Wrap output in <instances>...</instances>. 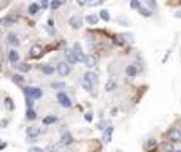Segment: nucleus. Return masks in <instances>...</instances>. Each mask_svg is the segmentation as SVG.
<instances>
[{
	"instance_id": "f257e3e1",
	"label": "nucleus",
	"mask_w": 181,
	"mask_h": 152,
	"mask_svg": "<svg viewBox=\"0 0 181 152\" xmlns=\"http://www.w3.org/2000/svg\"><path fill=\"white\" fill-rule=\"evenodd\" d=\"M26 94L29 98L34 100V98H40L43 92H41V89H38V87H29V89H26Z\"/></svg>"
},
{
	"instance_id": "f03ea898",
	"label": "nucleus",
	"mask_w": 181,
	"mask_h": 152,
	"mask_svg": "<svg viewBox=\"0 0 181 152\" xmlns=\"http://www.w3.org/2000/svg\"><path fill=\"white\" fill-rule=\"evenodd\" d=\"M57 100H59V103L62 105L64 108H70V106H72V101H70V98L65 95V92H59V94H57Z\"/></svg>"
},
{
	"instance_id": "7ed1b4c3",
	"label": "nucleus",
	"mask_w": 181,
	"mask_h": 152,
	"mask_svg": "<svg viewBox=\"0 0 181 152\" xmlns=\"http://www.w3.org/2000/svg\"><path fill=\"white\" fill-rule=\"evenodd\" d=\"M73 54H75V59H76V62H84V52L81 51V46L78 44V43H75V46H73Z\"/></svg>"
},
{
	"instance_id": "20e7f679",
	"label": "nucleus",
	"mask_w": 181,
	"mask_h": 152,
	"mask_svg": "<svg viewBox=\"0 0 181 152\" xmlns=\"http://www.w3.org/2000/svg\"><path fill=\"white\" fill-rule=\"evenodd\" d=\"M169 138L173 143H180L181 141V133H180V128L178 127H173L171 130L169 132Z\"/></svg>"
},
{
	"instance_id": "39448f33",
	"label": "nucleus",
	"mask_w": 181,
	"mask_h": 152,
	"mask_svg": "<svg viewBox=\"0 0 181 152\" xmlns=\"http://www.w3.org/2000/svg\"><path fill=\"white\" fill-rule=\"evenodd\" d=\"M57 71H59L60 76H67L68 73H70V67H68V63H65V62H60L57 65Z\"/></svg>"
},
{
	"instance_id": "423d86ee",
	"label": "nucleus",
	"mask_w": 181,
	"mask_h": 152,
	"mask_svg": "<svg viewBox=\"0 0 181 152\" xmlns=\"http://www.w3.org/2000/svg\"><path fill=\"white\" fill-rule=\"evenodd\" d=\"M38 133H40V128H38V127H35V125L27 127V136L30 138V141H35L34 138H37V136H38Z\"/></svg>"
},
{
	"instance_id": "0eeeda50",
	"label": "nucleus",
	"mask_w": 181,
	"mask_h": 152,
	"mask_svg": "<svg viewBox=\"0 0 181 152\" xmlns=\"http://www.w3.org/2000/svg\"><path fill=\"white\" fill-rule=\"evenodd\" d=\"M81 84H83V87H84V89H86L87 92H92V82H91V79H89V71H87L86 75L83 76Z\"/></svg>"
},
{
	"instance_id": "6e6552de",
	"label": "nucleus",
	"mask_w": 181,
	"mask_h": 152,
	"mask_svg": "<svg viewBox=\"0 0 181 152\" xmlns=\"http://www.w3.org/2000/svg\"><path fill=\"white\" fill-rule=\"evenodd\" d=\"M68 22H70L72 29H80L81 24H83V19H81V16H72Z\"/></svg>"
},
{
	"instance_id": "1a4fd4ad",
	"label": "nucleus",
	"mask_w": 181,
	"mask_h": 152,
	"mask_svg": "<svg viewBox=\"0 0 181 152\" xmlns=\"http://www.w3.org/2000/svg\"><path fill=\"white\" fill-rule=\"evenodd\" d=\"M41 52H43L41 46H38V44H34V46H32V49H30V57L38 59V57L41 56Z\"/></svg>"
},
{
	"instance_id": "9d476101",
	"label": "nucleus",
	"mask_w": 181,
	"mask_h": 152,
	"mask_svg": "<svg viewBox=\"0 0 181 152\" xmlns=\"http://www.w3.org/2000/svg\"><path fill=\"white\" fill-rule=\"evenodd\" d=\"M73 143V136H72V133L70 132H65L62 135V141H60V144H64V146H70Z\"/></svg>"
},
{
	"instance_id": "9b49d317",
	"label": "nucleus",
	"mask_w": 181,
	"mask_h": 152,
	"mask_svg": "<svg viewBox=\"0 0 181 152\" xmlns=\"http://www.w3.org/2000/svg\"><path fill=\"white\" fill-rule=\"evenodd\" d=\"M84 63H86L87 68L95 67V65H97V57L92 56V54H91V56H86V57H84Z\"/></svg>"
},
{
	"instance_id": "f8f14e48",
	"label": "nucleus",
	"mask_w": 181,
	"mask_h": 152,
	"mask_svg": "<svg viewBox=\"0 0 181 152\" xmlns=\"http://www.w3.org/2000/svg\"><path fill=\"white\" fill-rule=\"evenodd\" d=\"M8 59H10L11 63H18V62H19V52L15 51V49H11L10 52H8Z\"/></svg>"
},
{
	"instance_id": "ddd939ff",
	"label": "nucleus",
	"mask_w": 181,
	"mask_h": 152,
	"mask_svg": "<svg viewBox=\"0 0 181 152\" xmlns=\"http://www.w3.org/2000/svg\"><path fill=\"white\" fill-rule=\"evenodd\" d=\"M126 75H127L129 78H135V76H137V67L133 65V63H130V65L126 68Z\"/></svg>"
},
{
	"instance_id": "4468645a",
	"label": "nucleus",
	"mask_w": 181,
	"mask_h": 152,
	"mask_svg": "<svg viewBox=\"0 0 181 152\" xmlns=\"http://www.w3.org/2000/svg\"><path fill=\"white\" fill-rule=\"evenodd\" d=\"M65 57H67V62L70 63V65H73V63H76L75 54H73V51H72V49H67V51H65Z\"/></svg>"
},
{
	"instance_id": "2eb2a0df",
	"label": "nucleus",
	"mask_w": 181,
	"mask_h": 152,
	"mask_svg": "<svg viewBox=\"0 0 181 152\" xmlns=\"http://www.w3.org/2000/svg\"><path fill=\"white\" fill-rule=\"evenodd\" d=\"M111 133H113V127H106V130L103 132V136H102V140L105 143H110L111 141Z\"/></svg>"
},
{
	"instance_id": "dca6fc26",
	"label": "nucleus",
	"mask_w": 181,
	"mask_h": 152,
	"mask_svg": "<svg viewBox=\"0 0 181 152\" xmlns=\"http://www.w3.org/2000/svg\"><path fill=\"white\" fill-rule=\"evenodd\" d=\"M116 87H118L116 81H114V79H108V81H106V84H105V90H106V92H113Z\"/></svg>"
},
{
	"instance_id": "f3484780",
	"label": "nucleus",
	"mask_w": 181,
	"mask_h": 152,
	"mask_svg": "<svg viewBox=\"0 0 181 152\" xmlns=\"http://www.w3.org/2000/svg\"><path fill=\"white\" fill-rule=\"evenodd\" d=\"M2 24L7 25V27L15 25V24H16V17H15V16H8V17H5V19H2Z\"/></svg>"
},
{
	"instance_id": "a211bd4d",
	"label": "nucleus",
	"mask_w": 181,
	"mask_h": 152,
	"mask_svg": "<svg viewBox=\"0 0 181 152\" xmlns=\"http://www.w3.org/2000/svg\"><path fill=\"white\" fill-rule=\"evenodd\" d=\"M138 11H140V15L145 16V17H151L152 16V11L148 10V8H145V7H140V8H138Z\"/></svg>"
},
{
	"instance_id": "6ab92c4d",
	"label": "nucleus",
	"mask_w": 181,
	"mask_h": 152,
	"mask_svg": "<svg viewBox=\"0 0 181 152\" xmlns=\"http://www.w3.org/2000/svg\"><path fill=\"white\" fill-rule=\"evenodd\" d=\"M97 21H99V16H97V15H89L86 17V22H87V24H91V25L97 24Z\"/></svg>"
},
{
	"instance_id": "aec40b11",
	"label": "nucleus",
	"mask_w": 181,
	"mask_h": 152,
	"mask_svg": "<svg viewBox=\"0 0 181 152\" xmlns=\"http://www.w3.org/2000/svg\"><path fill=\"white\" fill-rule=\"evenodd\" d=\"M15 67L18 68V70H21V71H29V70H30V67L27 65V63H22V62L15 63Z\"/></svg>"
},
{
	"instance_id": "412c9836",
	"label": "nucleus",
	"mask_w": 181,
	"mask_h": 152,
	"mask_svg": "<svg viewBox=\"0 0 181 152\" xmlns=\"http://www.w3.org/2000/svg\"><path fill=\"white\" fill-rule=\"evenodd\" d=\"M99 17H102L105 22H108V21H110V11H108V10H102L100 15H99Z\"/></svg>"
},
{
	"instance_id": "4be33fe9",
	"label": "nucleus",
	"mask_w": 181,
	"mask_h": 152,
	"mask_svg": "<svg viewBox=\"0 0 181 152\" xmlns=\"http://www.w3.org/2000/svg\"><path fill=\"white\" fill-rule=\"evenodd\" d=\"M56 121H57V117H56V116H46L43 119V124H45V125H49V124H54Z\"/></svg>"
},
{
	"instance_id": "5701e85b",
	"label": "nucleus",
	"mask_w": 181,
	"mask_h": 152,
	"mask_svg": "<svg viewBox=\"0 0 181 152\" xmlns=\"http://www.w3.org/2000/svg\"><path fill=\"white\" fill-rule=\"evenodd\" d=\"M8 41H10L11 44H15V46L19 44V40H18V36H16L15 33H10V35H8Z\"/></svg>"
},
{
	"instance_id": "b1692460",
	"label": "nucleus",
	"mask_w": 181,
	"mask_h": 152,
	"mask_svg": "<svg viewBox=\"0 0 181 152\" xmlns=\"http://www.w3.org/2000/svg\"><path fill=\"white\" fill-rule=\"evenodd\" d=\"M37 11H38V5H37V3H30L29 5V15H37Z\"/></svg>"
},
{
	"instance_id": "393cba45",
	"label": "nucleus",
	"mask_w": 181,
	"mask_h": 152,
	"mask_svg": "<svg viewBox=\"0 0 181 152\" xmlns=\"http://www.w3.org/2000/svg\"><path fill=\"white\" fill-rule=\"evenodd\" d=\"M41 71L46 73V75H53V73H54V68L51 67V65H45V67H41Z\"/></svg>"
},
{
	"instance_id": "a878e982",
	"label": "nucleus",
	"mask_w": 181,
	"mask_h": 152,
	"mask_svg": "<svg viewBox=\"0 0 181 152\" xmlns=\"http://www.w3.org/2000/svg\"><path fill=\"white\" fill-rule=\"evenodd\" d=\"M37 117V114L34 109H27V119H30V121H34V119Z\"/></svg>"
},
{
	"instance_id": "bb28decb",
	"label": "nucleus",
	"mask_w": 181,
	"mask_h": 152,
	"mask_svg": "<svg viewBox=\"0 0 181 152\" xmlns=\"http://www.w3.org/2000/svg\"><path fill=\"white\" fill-rule=\"evenodd\" d=\"M5 106H7L8 109H10V111H13V108H15V106H13V101H11V98H7V100H5Z\"/></svg>"
},
{
	"instance_id": "cd10ccee",
	"label": "nucleus",
	"mask_w": 181,
	"mask_h": 152,
	"mask_svg": "<svg viewBox=\"0 0 181 152\" xmlns=\"http://www.w3.org/2000/svg\"><path fill=\"white\" fill-rule=\"evenodd\" d=\"M84 119H86L87 122H92V119H94V114H92L91 111H87V113L84 114Z\"/></svg>"
},
{
	"instance_id": "c85d7f7f",
	"label": "nucleus",
	"mask_w": 181,
	"mask_h": 152,
	"mask_svg": "<svg viewBox=\"0 0 181 152\" xmlns=\"http://www.w3.org/2000/svg\"><path fill=\"white\" fill-rule=\"evenodd\" d=\"M141 5H140V2H137V0H132L130 2V8H135V10H138Z\"/></svg>"
},
{
	"instance_id": "c756f323",
	"label": "nucleus",
	"mask_w": 181,
	"mask_h": 152,
	"mask_svg": "<svg viewBox=\"0 0 181 152\" xmlns=\"http://www.w3.org/2000/svg\"><path fill=\"white\" fill-rule=\"evenodd\" d=\"M60 146H62L60 143H59V144H56V146H49V147H48V151H51V152H57Z\"/></svg>"
},
{
	"instance_id": "7c9ffc66",
	"label": "nucleus",
	"mask_w": 181,
	"mask_h": 152,
	"mask_svg": "<svg viewBox=\"0 0 181 152\" xmlns=\"http://www.w3.org/2000/svg\"><path fill=\"white\" fill-rule=\"evenodd\" d=\"M13 81H15V82H24V78L19 76V75H15V76H13Z\"/></svg>"
},
{
	"instance_id": "2f4dec72",
	"label": "nucleus",
	"mask_w": 181,
	"mask_h": 152,
	"mask_svg": "<svg viewBox=\"0 0 181 152\" xmlns=\"http://www.w3.org/2000/svg\"><path fill=\"white\" fill-rule=\"evenodd\" d=\"M60 5H62V2H51V8H53V10H57Z\"/></svg>"
},
{
	"instance_id": "473e14b6",
	"label": "nucleus",
	"mask_w": 181,
	"mask_h": 152,
	"mask_svg": "<svg viewBox=\"0 0 181 152\" xmlns=\"http://www.w3.org/2000/svg\"><path fill=\"white\" fill-rule=\"evenodd\" d=\"M86 5H89V7H99V5H102V2H100V0H97V2H89V3H86Z\"/></svg>"
},
{
	"instance_id": "72a5a7b5",
	"label": "nucleus",
	"mask_w": 181,
	"mask_h": 152,
	"mask_svg": "<svg viewBox=\"0 0 181 152\" xmlns=\"http://www.w3.org/2000/svg\"><path fill=\"white\" fill-rule=\"evenodd\" d=\"M26 105H27V109H32V105H34V101H32V98H29V97H27Z\"/></svg>"
},
{
	"instance_id": "f704fd0d",
	"label": "nucleus",
	"mask_w": 181,
	"mask_h": 152,
	"mask_svg": "<svg viewBox=\"0 0 181 152\" xmlns=\"http://www.w3.org/2000/svg\"><path fill=\"white\" fill-rule=\"evenodd\" d=\"M29 152H45L43 149H40V147H30Z\"/></svg>"
},
{
	"instance_id": "c9c22d12",
	"label": "nucleus",
	"mask_w": 181,
	"mask_h": 152,
	"mask_svg": "<svg viewBox=\"0 0 181 152\" xmlns=\"http://www.w3.org/2000/svg\"><path fill=\"white\" fill-rule=\"evenodd\" d=\"M146 5L151 8V11H152V8H156V2H146Z\"/></svg>"
},
{
	"instance_id": "e433bc0d",
	"label": "nucleus",
	"mask_w": 181,
	"mask_h": 152,
	"mask_svg": "<svg viewBox=\"0 0 181 152\" xmlns=\"http://www.w3.org/2000/svg\"><path fill=\"white\" fill-rule=\"evenodd\" d=\"M119 22H121V24H124V25H127V21L126 19H124V17H121V19H118Z\"/></svg>"
},
{
	"instance_id": "4c0bfd02",
	"label": "nucleus",
	"mask_w": 181,
	"mask_h": 152,
	"mask_svg": "<svg viewBox=\"0 0 181 152\" xmlns=\"http://www.w3.org/2000/svg\"><path fill=\"white\" fill-rule=\"evenodd\" d=\"M41 8H48V2H41Z\"/></svg>"
},
{
	"instance_id": "58836bf2",
	"label": "nucleus",
	"mask_w": 181,
	"mask_h": 152,
	"mask_svg": "<svg viewBox=\"0 0 181 152\" xmlns=\"http://www.w3.org/2000/svg\"><path fill=\"white\" fill-rule=\"evenodd\" d=\"M54 87H64V84H60V82H56Z\"/></svg>"
},
{
	"instance_id": "ea45409f",
	"label": "nucleus",
	"mask_w": 181,
	"mask_h": 152,
	"mask_svg": "<svg viewBox=\"0 0 181 152\" xmlns=\"http://www.w3.org/2000/svg\"><path fill=\"white\" fill-rule=\"evenodd\" d=\"M173 152H181V151H178V149H173Z\"/></svg>"
},
{
	"instance_id": "a19ab883",
	"label": "nucleus",
	"mask_w": 181,
	"mask_h": 152,
	"mask_svg": "<svg viewBox=\"0 0 181 152\" xmlns=\"http://www.w3.org/2000/svg\"><path fill=\"white\" fill-rule=\"evenodd\" d=\"M67 152H68V151H67Z\"/></svg>"
}]
</instances>
